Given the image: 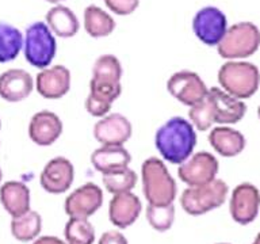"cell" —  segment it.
Here are the masks:
<instances>
[{"label": "cell", "mask_w": 260, "mask_h": 244, "mask_svg": "<svg viewBox=\"0 0 260 244\" xmlns=\"http://www.w3.org/2000/svg\"><path fill=\"white\" fill-rule=\"evenodd\" d=\"M197 130L188 119L172 117L162 124L154 134V146L164 162L179 166L194 154Z\"/></svg>", "instance_id": "1"}, {"label": "cell", "mask_w": 260, "mask_h": 244, "mask_svg": "<svg viewBox=\"0 0 260 244\" xmlns=\"http://www.w3.org/2000/svg\"><path fill=\"white\" fill-rule=\"evenodd\" d=\"M141 183L142 193L149 205H170L176 199V182L162 159L152 156L144 160Z\"/></svg>", "instance_id": "2"}, {"label": "cell", "mask_w": 260, "mask_h": 244, "mask_svg": "<svg viewBox=\"0 0 260 244\" xmlns=\"http://www.w3.org/2000/svg\"><path fill=\"white\" fill-rule=\"evenodd\" d=\"M219 88L237 99H248L255 95L260 85V72L252 63L228 60L218 71Z\"/></svg>", "instance_id": "3"}, {"label": "cell", "mask_w": 260, "mask_h": 244, "mask_svg": "<svg viewBox=\"0 0 260 244\" xmlns=\"http://www.w3.org/2000/svg\"><path fill=\"white\" fill-rule=\"evenodd\" d=\"M23 54L28 64L34 68L50 67L56 57V36L45 22H32L23 34Z\"/></svg>", "instance_id": "4"}, {"label": "cell", "mask_w": 260, "mask_h": 244, "mask_svg": "<svg viewBox=\"0 0 260 244\" xmlns=\"http://www.w3.org/2000/svg\"><path fill=\"white\" fill-rule=\"evenodd\" d=\"M260 48V30L252 22H239L228 27L217 45L218 54L225 60H244Z\"/></svg>", "instance_id": "5"}, {"label": "cell", "mask_w": 260, "mask_h": 244, "mask_svg": "<svg viewBox=\"0 0 260 244\" xmlns=\"http://www.w3.org/2000/svg\"><path fill=\"white\" fill-rule=\"evenodd\" d=\"M229 187L222 179H217L202 186L187 187L180 195L182 209L190 216H202L218 209L226 201Z\"/></svg>", "instance_id": "6"}, {"label": "cell", "mask_w": 260, "mask_h": 244, "mask_svg": "<svg viewBox=\"0 0 260 244\" xmlns=\"http://www.w3.org/2000/svg\"><path fill=\"white\" fill-rule=\"evenodd\" d=\"M219 163L214 155L206 150L194 152L186 162L179 164L178 176L188 187L202 186L217 178Z\"/></svg>", "instance_id": "7"}, {"label": "cell", "mask_w": 260, "mask_h": 244, "mask_svg": "<svg viewBox=\"0 0 260 244\" xmlns=\"http://www.w3.org/2000/svg\"><path fill=\"white\" fill-rule=\"evenodd\" d=\"M167 91L184 106H194L207 95V85L194 71L183 69L172 73L167 80Z\"/></svg>", "instance_id": "8"}, {"label": "cell", "mask_w": 260, "mask_h": 244, "mask_svg": "<svg viewBox=\"0 0 260 244\" xmlns=\"http://www.w3.org/2000/svg\"><path fill=\"white\" fill-rule=\"evenodd\" d=\"M226 30V15L214 6L201 8L192 18V32L206 46H217Z\"/></svg>", "instance_id": "9"}, {"label": "cell", "mask_w": 260, "mask_h": 244, "mask_svg": "<svg viewBox=\"0 0 260 244\" xmlns=\"http://www.w3.org/2000/svg\"><path fill=\"white\" fill-rule=\"evenodd\" d=\"M92 133L101 145H125L133 134V126L123 114L109 113L98 119Z\"/></svg>", "instance_id": "10"}, {"label": "cell", "mask_w": 260, "mask_h": 244, "mask_svg": "<svg viewBox=\"0 0 260 244\" xmlns=\"http://www.w3.org/2000/svg\"><path fill=\"white\" fill-rule=\"evenodd\" d=\"M75 179V167L64 156L50 159L41 171V187L49 194H64L71 189Z\"/></svg>", "instance_id": "11"}, {"label": "cell", "mask_w": 260, "mask_h": 244, "mask_svg": "<svg viewBox=\"0 0 260 244\" xmlns=\"http://www.w3.org/2000/svg\"><path fill=\"white\" fill-rule=\"evenodd\" d=\"M71 83V71L65 65L58 64L41 69L34 79V88L44 99L56 101L69 93Z\"/></svg>", "instance_id": "12"}, {"label": "cell", "mask_w": 260, "mask_h": 244, "mask_svg": "<svg viewBox=\"0 0 260 244\" xmlns=\"http://www.w3.org/2000/svg\"><path fill=\"white\" fill-rule=\"evenodd\" d=\"M103 205V191L95 183H84L65 198L64 209L69 217L88 219Z\"/></svg>", "instance_id": "13"}, {"label": "cell", "mask_w": 260, "mask_h": 244, "mask_svg": "<svg viewBox=\"0 0 260 244\" xmlns=\"http://www.w3.org/2000/svg\"><path fill=\"white\" fill-rule=\"evenodd\" d=\"M260 209V191L252 183L244 182L235 187L231 195L229 211L232 219L241 225L255 221Z\"/></svg>", "instance_id": "14"}, {"label": "cell", "mask_w": 260, "mask_h": 244, "mask_svg": "<svg viewBox=\"0 0 260 244\" xmlns=\"http://www.w3.org/2000/svg\"><path fill=\"white\" fill-rule=\"evenodd\" d=\"M206 98L213 110L214 124L233 125L241 121L247 113V106L241 99L232 97L219 87L209 88Z\"/></svg>", "instance_id": "15"}, {"label": "cell", "mask_w": 260, "mask_h": 244, "mask_svg": "<svg viewBox=\"0 0 260 244\" xmlns=\"http://www.w3.org/2000/svg\"><path fill=\"white\" fill-rule=\"evenodd\" d=\"M62 121L53 111L41 110L31 117L28 122V137L36 145L49 146L60 138L62 134Z\"/></svg>", "instance_id": "16"}, {"label": "cell", "mask_w": 260, "mask_h": 244, "mask_svg": "<svg viewBox=\"0 0 260 244\" xmlns=\"http://www.w3.org/2000/svg\"><path fill=\"white\" fill-rule=\"evenodd\" d=\"M34 89V79L27 71L11 68L0 73V98L10 103L27 99Z\"/></svg>", "instance_id": "17"}, {"label": "cell", "mask_w": 260, "mask_h": 244, "mask_svg": "<svg viewBox=\"0 0 260 244\" xmlns=\"http://www.w3.org/2000/svg\"><path fill=\"white\" fill-rule=\"evenodd\" d=\"M142 211L141 199L132 191L114 194L109 203V220L115 228L126 229L133 225Z\"/></svg>", "instance_id": "18"}, {"label": "cell", "mask_w": 260, "mask_h": 244, "mask_svg": "<svg viewBox=\"0 0 260 244\" xmlns=\"http://www.w3.org/2000/svg\"><path fill=\"white\" fill-rule=\"evenodd\" d=\"M211 148L223 158H235L245 148V137L239 130L228 125L215 126L209 133Z\"/></svg>", "instance_id": "19"}, {"label": "cell", "mask_w": 260, "mask_h": 244, "mask_svg": "<svg viewBox=\"0 0 260 244\" xmlns=\"http://www.w3.org/2000/svg\"><path fill=\"white\" fill-rule=\"evenodd\" d=\"M132 155L123 145H101L91 155V164L102 175L129 167Z\"/></svg>", "instance_id": "20"}, {"label": "cell", "mask_w": 260, "mask_h": 244, "mask_svg": "<svg viewBox=\"0 0 260 244\" xmlns=\"http://www.w3.org/2000/svg\"><path fill=\"white\" fill-rule=\"evenodd\" d=\"M0 202L11 217L30 210V189L19 180H8L0 186Z\"/></svg>", "instance_id": "21"}, {"label": "cell", "mask_w": 260, "mask_h": 244, "mask_svg": "<svg viewBox=\"0 0 260 244\" xmlns=\"http://www.w3.org/2000/svg\"><path fill=\"white\" fill-rule=\"evenodd\" d=\"M45 23L56 37L72 38L79 33L80 22L75 12L67 6L56 4L45 15Z\"/></svg>", "instance_id": "22"}, {"label": "cell", "mask_w": 260, "mask_h": 244, "mask_svg": "<svg viewBox=\"0 0 260 244\" xmlns=\"http://www.w3.org/2000/svg\"><path fill=\"white\" fill-rule=\"evenodd\" d=\"M83 20L85 33L92 38H105L111 36L117 26L113 16L95 4L85 7Z\"/></svg>", "instance_id": "23"}, {"label": "cell", "mask_w": 260, "mask_h": 244, "mask_svg": "<svg viewBox=\"0 0 260 244\" xmlns=\"http://www.w3.org/2000/svg\"><path fill=\"white\" fill-rule=\"evenodd\" d=\"M122 73L123 69L118 57L114 54H102L93 63L91 81L105 85H122Z\"/></svg>", "instance_id": "24"}, {"label": "cell", "mask_w": 260, "mask_h": 244, "mask_svg": "<svg viewBox=\"0 0 260 244\" xmlns=\"http://www.w3.org/2000/svg\"><path fill=\"white\" fill-rule=\"evenodd\" d=\"M23 49V33L7 22H0V64L11 63Z\"/></svg>", "instance_id": "25"}, {"label": "cell", "mask_w": 260, "mask_h": 244, "mask_svg": "<svg viewBox=\"0 0 260 244\" xmlns=\"http://www.w3.org/2000/svg\"><path fill=\"white\" fill-rule=\"evenodd\" d=\"M42 229V217L38 211L27 210L18 217H12L11 233L14 239L22 243L36 240Z\"/></svg>", "instance_id": "26"}, {"label": "cell", "mask_w": 260, "mask_h": 244, "mask_svg": "<svg viewBox=\"0 0 260 244\" xmlns=\"http://www.w3.org/2000/svg\"><path fill=\"white\" fill-rule=\"evenodd\" d=\"M102 182H103L106 190L113 195L119 194V193H127V191L133 190L137 185V174L130 167H126L122 170L103 174Z\"/></svg>", "instance_id": "27"}, {"label": "cell", "mask_w": 260, "mask_h": 244, "mask_svg": "<svg viewBox=\"0 0 260 244\" xmlns=\"http://www.w3.org/2000/svg\"><path fill=\"white\" fill-rule=\"evenodd\" d=\"M65 241L68 244H93L95 229L88 219L69 217L64 229Z\"/></svg>", "instance_id": "28"}, {"label": "cell", "mask_w": 260, "mask_h": 244, "mask_svg": "<svg viewBox=\"0 0 260 244\" xmlns=\"http://www.w3.org/2000/svg\"><path fill=\"white\" fill-rule=\"evenodd\" d=\"M146 220L154 231L167 232L175 221V206L170 205H149L146 207Z\"/></svg>", "instance_id": "29"}, {"label": "cell", "mask_w": 260, "mask_h": 244, "mask_svg": "<svg viewBox=\"0 0 260 244\" xmlns=\"http://www.w3.org/2000/svg\"><path fill=\"white\" fill-rule=\"evenodd\" d=\"M188 121L194 126L195 130L199 132H206L214 125V115L207 98L191 106L188 110Z\"/></svg>", "instance_id": "30"}, {"label": "cell", "mask_w": 260, "mask_h": 244, "mask_svg": "<svg viewBox=\"0 0 260 244\" xmlns=\"http://www.w3.org/2000/svg\"><path fill=\"white\" fill-rule=\"evenodd\" d=\"M113 98L103 95V94L88 91V95L85 98V110L89 115L95 118H102L110 113L114 103Z\"/></svg>", "instance_id": "31"}, {"label": "cell", "mask_w": 260, "mask_h": 244, "mask_svg": "<svg viewBox=\"0 0 260 244\" xmlns=\"http://www.w3.org/2000/svg\"><path fill=\"white\" fill-rule=\"evenodd\" d=\"M103 2L110 11L119 16L133 14L140 6V0H103Z\"/></svg>", "instance_id": "32"}, {"label": "cell", "mask_w": 260, "mask_h": 244, "mask_svg": "<svg viewBox=\"0 0 260 244\" xmlns=\"http://www.w3.org/2000/svg\"><path fill=\"white\" fill-rule=\"evenodd\" d=\"M98 244H129L127 240L121 232L118 231H107L101 236Z\"/></svg>", "instance_id": "33"}, {"label": "cell", "mask_w": 260, "mask_h": 244, "mask_svg": "<svg viewBox=\"0 0 260 244\" xmlns=\"http://www.w3.org/2000/svg\"><path fill=\"white\" fill-rule=\"evenodd\" d=\"M32 244H68L65 240L57 237V236H38L36 240H32Z\"/></svg>", "instance_id": "34"}, {"label": "cell", "mask_w": 260, "mask_h": 244, "mask_svg": "<svg viewBox=\"0 0 260 244\" xmlns=\"http://www.w3.org/2000/svg\"><path fill=\"white\" fill-rule=\"evenodd\" d=\"M45 2H48V3L52 4H60L61 2H65V0H45Z\"/></svg>", "instance_id": "35"}, {"label": "cell", "mask_w": 260, "mask_h": 244, "mask_svg": "<svg viewBox=\"0 0 260 244\" xmlns=\"http://www.w3.org/2000/svg\"><path fill=\"white\" fill-rule=\"evenodd\" d=\"M252 244H260V232H259V233H257L255 241H253V243H252Z\"/></svg>", "instance_id": "36"}, {"label": "cell", "mask_w": 260, "mask_h": 244, "mask_svg": "<svg viewBox=\"0 0 260 244\" xmlns=\"http://www.w3.org/2000/svg\"><path fill=\"white\" fill-rule=\"evenodd\" d=\"M2 180H3V171L0 168V183H2Z\"/></svg>", "instance_id": "37"}, {"label": "cell", "mask_w": 260, "mask_h": 244, "mask_svg": "<svg viewBox=\"0 0 260 244\" xmlns=\"http://www.w3.org/2000/svg\"><path fill=\"white\" fill-rule=\"evenodd\" d=\"M257 115H259V119H260V106H259V109H257Z\"/></svg>", "instance_id": "38"}, {"label": "cell", "mask_w": 260, "mask_h": 244, "mask_svg": "<svg viewBox=\"0 0 260 244\" xmlns=\"http://www.w3.org/2000/svg\"><path fill=\"white\" fill-rule=\"evenodd\" d=\"M0 129H2V119H0Z\"/></svg>", "instance_id": "39"}, {"label": "cell", "mask_w": 260, "mask_h": 244, "mask_svg": "<svg viewBox=\"0 0 260 244\" xmlns=\"http://www.w3.org/2000/svg\"><path fill=\"white\" fill-rule=\"evenodd\" d=\"M217 244H229V243H217Z\"/></svg>", "instance_id": "40"}]
</instances>
